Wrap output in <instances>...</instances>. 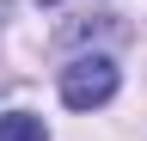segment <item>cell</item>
<instances>
[{
	"label": "cell",
	"instance_id": "2",
	"mask_svg": "<svg viewBox=\"0 0 147 141\" xmlns=\"http://www.w3.org/2000/svg\"><path fill=\"white\" fill-rule=\"evenodd\" d=\"M0 141H49V129H43V117H31V111H6L0 117Z\"/></svg>",
	"mask_w": 147,
	"mask_h": 141
},
{
	"label": "cell",
	"instance_id": "1",
	"mask_svg": "<svg viewBox=\"0 0 147 141\" xmlns=\"http://www.w3.org/2000/svg\"><path fill=\"white\" fill-rule=\"evenodd\" d=\"M117 98V61L110 55H80V61H67V74H61V104L67 111H98V104Z\"/></svg>",
	"mask_w": 147,
	"mask_h": 141
}]
</instances>
